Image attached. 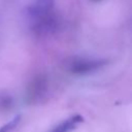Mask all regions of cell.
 I'll return each instance as SVG.
<instances>
[{
    "label": "cell",
    "instance_id": "obj_4",
    "mask_svg": "<svg viewBox=\"0 0 132 132\" xmlns=\"http://www.w3.org/2000/svg\"><path fill=\"white\" fill-rule=\"evenodd\" d=\"M45 89H46L45 79L41 76L35 78L31 82V87L28 90V100H30L31 102L38 100V98L42 97V93L45 92Z\"/></svg>",
    "mask_w": 132,
    "mask_h": 132
},
{
    "label": "cell",
    "instance_id": "obj_1",
    "mask_svg": "<svg viewBox=\"0 0 132 132\" xmlns=\"http://www.w3.org/2000/svg\"><path fill=\"white\" fill-rule=\"evenodd\" d=\"M106 64L105 60L76 59L69 65V70L74 74H87L101 68Z\"/></svg>",
    "mask_w": 132,
    "mask_h": 132
},
{
    "label": "cell",
    "instance_id": "obj_5",
    "mask_svg": "<svg viewBox=\"0 0 132 132\" xmlns=\"http://www.w3.org/2000/svg\"><path fill=\"white\" fill-rule=\"evenodd\" d=\"M20 121H21V114H16L10 121H8L7 123H5L0 127V132H10L19 125Z\"/></svg>",
    "mask_w": 132,
    "mask_h": 132
},
{
    "label": "cell",
    "instance_id": "obj_3",
    "mask_svg": "<svg viewBox=\"0 0 132 132\" xmlns=\"http://www.w3.org/2000/svg\"><path fill=\"white\" fill-rule=\"evenodd\" d=\"M82 122H84V118L80 114H73L68 119L62 121L61 123L57 124L48 132H71Z\"/></svg>",
    "mask_w": 132,
    "mask_h": 132
},
{
    "label": "cell",
    "instance_id": "obj_2",
    "mask_svg": "<svg viewBox=\"0 0 132 132\" xmlns=\"http://www.w3.org/2000/svg\"><path fill=\"white\" fill-rule=\"evenodd\" d=\"M54 6V0H34L27 8L28 13L35 19L46 15Z\"/></svg>",
    "mask_w": 132,
    "mask_h": 132
}]
</instances>
